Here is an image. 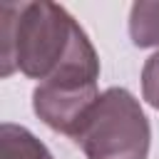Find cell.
<instances>
[{"label":"cell","instance_id":"cell-1","mask_svg":"<svg viewBox=\"0 0 159 159\" xmlns=\"http://www.w3.org/2000/svg\"><path fill=\"white\" fill-rule=\"evenodd\" d=\"M40 82H97L99 57L80 22L57 2L0 5V75Z\"/></svg>","mask_w":159,"mask_h":159},{"label":"cell","instance_id":"cell-2","mask_svg":"<svg viewBox=\"0 0 159 159\" xmlns=\"http://www.w3.org/2000/svg\"><path fill=\"white\" fill-rule=\"evenodd\" d=\"M75 142L87 159H147L152 124L127 87H109L92 104Z\"/></svg>","mask_w":159,"mask_h":159},{"label":"cell","instance_id":"cell-3","mask_svg":"<svg viewBox=\"0 0 159 159\" xmlns=\"http://www.w3.org/2000/svg\"><path fill=\"white\" fill-rule=\"evenodd\" d=\"M99 94L97 82H40L32 89V112L52 132L77 139Z\"/></svg>","mask_w":159,"mask_h":159},{"label":"cell","instance_id":"cell-4","mask_svg":"<svg viewBox=\"0 0 159 159\" xmlns=\"http://www.w3.org/2000/svg\"><path fill=\"white\" fill-rule=\"evenodd\" d=\"M0 159H55V157L27 127L2 122V127H0Z\"/></svg>","mask_w":159,"mask_h":159},{"label":"cell","instance_id":"cell-5","mask_svg":"<svg viewBox=\"0 0 159 159\" xmlns=\"http://www.w3.org/2000/svg\"><path fill=\"white\" fill-rule=\"evenodd\" d=\"M129 37L137 47H159V2L152 0L132 2Z\"/></svg>","mask_w":159,"mask_h":159},{"label":"cell","instance_id":"cell-6","mask_svg":"<svg viewBox=\"0 0 159 159\" xmlns=\"http://www.w3.org/2000/svg\"><path fill=\"white\" fill-rule=\"evenodd\" d=\"M142 97L149 107L159 112V50L149 55L142 67Z\"/></svg>","mask_w":159,"mask_h":159}]
</instances>
